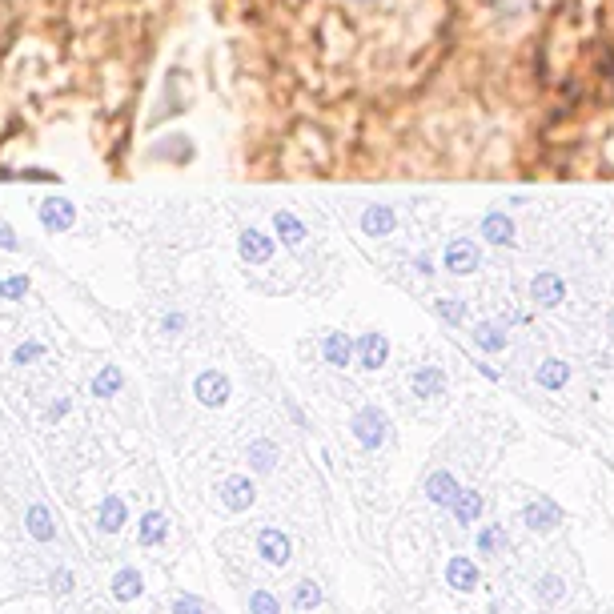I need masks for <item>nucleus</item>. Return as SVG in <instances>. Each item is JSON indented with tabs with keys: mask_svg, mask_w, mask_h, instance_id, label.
<instances>
[{
	"mask_svg": "<svg viewBox=\"0 0 614 614\" xmlns=\"http://www.w3.org/2000/svg\"><path fill=\"white\" fill-rule=\"evenodd\" d=\"M257 554H261L269 566H289V554H293V546H289V538H285L281 530L265 526V530L257 534Z\"/></svg>",
	"mask_w": 614,
	"mask_h": 614,
	"instance_id": "f257e3e1",
	"label": "nucleus"
},
{
	"mask_svg": "<svg viewBox=\"0 0 614 614\" xmlns=\"http://www.w3.org/2000/svg\"><path fill=\"white\" fill-rule=\"evenodd\" d=\"M446 582H450V590L470 594V590H478L482 574H478L474 558H450V562H446Z\"/></svg>",
	"mask_w": 614,
	"mask_h": 614,
	"instance_id": "f03ea898",
	"label": "nucleus"
},
{
	"mask_svg": "<svg viewBox=\"0 0 614 614\" xmlns=\"http://www.w3.org/2000/svg\"><path fill=\"white\" fill-rule=\"evenodd\" d=\"M109 590H113L117 602H137V598L145 594V574H141L137 566H121V570L113 574Z\"/></svg>",
	"mask_w": 614,
	"mask_h": 614,
	"instance_id": "7ed1b4c3",
	"label": "nucleus"
},
{
	"mask_svg": "<svg viewBox=\"0 0 614 614\" xmlns=\"http://www.w3.org/2000/svg\"><path fill=\"white\" fill-rule=\"evenodd\" d=\"M125 518H129V510H125V502H121L117 494H109V498L101 502V514H97V526H101V534H121V526H125Z\"/></svg>",
	"mask_w": 614,
	"mask_h": 614,
	"instance_id": "20e7f679",
	"label": "nucleus"
},
{
	"mask_svg": "<svg viewBox=\"0 0 614 614\" xmlns=\"http://www.w3.org/2000/svg\"><path fill=\"white\" fill-rule=\"evenodd\" d=\"M169 538V518L161 514V510H149L145 518H141V530H137V542L141 546H161Z\"/></svg>",
	"mask_w": 614,
	"mask_h": 614,
	"instance_id": "39448f33",
	"label": "nucleus"
},
{
	"mask_svg": "<svg viewBox=\"0 0 614 614\" xmlns=\"http://www.w3.org/2000/svg\"><path fill=\"white\" fill-rule=\"evenodd\" d=\"M25 530H29L37 542H53V538H57V526H53V518H49L45 506H29V514H25Z\"/></svg>",
	"mask_w": 614,
	"mask_h": 614,
	"instance_id": "423d86ee",
	"label": "nucleus"
},
{
	"mask_svg": "<svg viewBox=\"0 0 614 614\" xmlns=\"http://www.w3.org/2000/svg\"><path fill=\"white\" fill-rule=\"evenodd\" d=\"M221 498H225L229 510H245V506H253V486H249L245 478H229V482L221 486Z\"/></svg>",
	"mask_w": 614,
	"mask_h": 614,
	"instance_id": "0eeeda50",
	"label": "nucleus"
},
{
	"mask_svg": "<svg viewBox=\"0 0 614 614\" xmlns=\"http://www.w3.org/2000/svg\"><path fill=\"white\" fill-rule=\"evenodd\" d=\"M322 598H326V594H322V586H318L314 578H301V582L293 586V606H297V610H318Z\"/></svg>",
	"mask_w": 614,
	"mask_h": 614,
	"instance_id": "6e6552de",
	"label": "nucleus"
},
{
	"mask_svg": "<svg viewBox=\"0 0 614 614\" xmlns=\"http://www.w3.org/2000/svg\"><path fill=\"white\" fill-rule=\"evenodd\" d=\"M534 598L546 602V606L562 602V598H566V582H562V574H542V578L534 582Z\"/></svg>",
	"mask_w": 614,
	"mask_h": 614,
	"instance_id": "1a4fd4ad",
	"label": "nucleus"
},
{
	"mask_svg": "<svg viewBox=\"0 0 614 614\" xmlns=\"http://www.w3.org/2000/svg\"><path fill=\"white\" fill-rule=\"evenodd\" d=\"M526 526L530 530H554L558 526V510L550 506V502H534V506H526Z\"/></svg>",
	"mask_w": 614,
	"mask_h": 614,
	"instance_id": "9d476101",
	"label": "nucleus"
},
{
	"mask_svg": "<svg viewBox=\"0 0 614 614\" xmlns=\"http://www.w3.org/2000/svg\"><path fill=\"white\" fill-rule=\"evenodd\" d=\"M454 514H458V522H462V526H470V522L482 514V498H474V494L454 498Z\"/></svg>",
	"mask_w": 614,
	"mask_h": 614,
	"instance_id": "9b49d317",
	"label": "nucleus"
},
{
	"mask_svg": "<svg viewBox=\"0 0 614 614\" xmlns=\"http://www.w3.org/2000/svg\"><path fill=\"white\" fill-rule=\"evenodd\" d=\"M73 586H77V578H73V570H69V566H57V570L49 574V590H53L57 598H69V594H73Z\"/></svg>",
	"mask_w": 614,
	"mask_h": 614,
	"instance_id": "f8f14e48",
	"label": "nucleus"
},
{
	"mask_svg": "<svg viewBox=\"0 0 614 614\" xmlns=\"http://www.w3.org/2000/svg\"><path fill=\"white\" fill-rule=\"evenodd\" d=\"M249 614H281V602L273 598V590H253L249 594Z\"/></svg>",
	"mask_w": 614,
	"mask_h": 614,
	"instance_id": "ddd939ff",
	"label": "nucleus"
},
{
	"mask_svg": "<svg viewBox=\"0 0 614 614\" xmlns=\"http://www.w3.org/2000/svg\"><path fill=\"white\" fill-rule=\"evenodd\" d=\"M426 490H430V498H434V502H454V498H458V490H454L450 474H434Z\"/></svg>",
	"mask_w": 614,
	"mask_h": 614,
	"instance_id": "4468645a",
	"label": "nucleus"
},
{
	"mask_svg": "<svg viewBox=\"0 0 614 614\" xmlns=\"http://www.w3.org/2000/svg\"><path fill=\"white\" fill-rule=\"evenodd\" d=\"M478 550H482V554H498V550H506V534H502L498 526L482 530V534H478Z\"/></svg>",
	"mask_w": 614,
	"mask_h": 614,
	"instance_id": "2eb2a0df",
	"label": "nucleus"
},
{
	"mask_svg": "<svg viewBox=\"0 0 614 614\" xmlns=\"http://www.w3.org/2000/svg\"><path fill=\"white\" fill-rule=\"evenodd\" d=\"M169 614H205V602L197 594H177L173 606H169Z\"/></svg>",
	"mask_w": 614,
	"mask_h": 614,
	"instance_id": "dca6fc26",
	"label": "nucleus"
},
{
	"mask_svg": "<svg viewBox=\"0 0 614 614\" xmlns=\"http://www.w3.org/2000/svg\"><path fill=\"white\" fill-rule=\"evenodd\" d=\"M269 458H273V454H269V446H257V450H253V466H257V470H269V466H273Z\"/></svg>",
	"mask_w": 614,
	"mask_h": 614,
	"instance_id": "f3484780",
	"label": "nucleus"
},
{
	"mask_svg": "<svg viewBox=\"0 0 614 614\" xmlns=\"http://www.w3.org/2000/svg\"><path fill=\"white\" fill-rule=\"evenodd\" d=\"M113 386H117V378H113V374H109V378H101V386H97V390H101V394H109V390H113Z\"/></svg>",
	"mask_w": 614,
	"mask_h": 614,
	"instance_id": "a211bd4d",
	"label": "nucleus"
}]
</instances>
